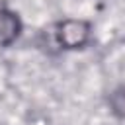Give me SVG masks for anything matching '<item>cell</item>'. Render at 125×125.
<instances>
[{"label":"cell","instance_id":"6da1fadb","mask_svg":"<svg viewBox=\"0 0 125 125\" xmlns=\"http://www.w3.org/2000/svg\"><path fill=\"white\" fill-rule=\"evenodd\" d=\"M90 23L82 20H64L55 25V41L61 49H80L90 39Z\"/></svg>","mask_w":125,"mask_h":125},{"label":"cell","instance_id":"7a4b0ae2","mask_svg":"<svg viewBox=\"0 0 125 125\" xmlns=\"http://www.w3.org/2000/svg\"><path fill=\"white\" fill-rule=\"evenodd\" d=\"M21 33L20 16L0 2V47H10Z\"/></svg>","mask_w":125,"mask_h":125},{"label":"cell","instance_id":"3957f363","mask_svg":"<svg viewBox=\"0 0 125 125\" xmlns=\"http://www.w3.org/2000/svg\"><path fill=\"white\" fill-rule=\"evenodd\" d=\"M111 107L117 115L125 117V90H119L111 96Z\"/></svg>","mask_w":125,"mask_h":125}]
</instances>
